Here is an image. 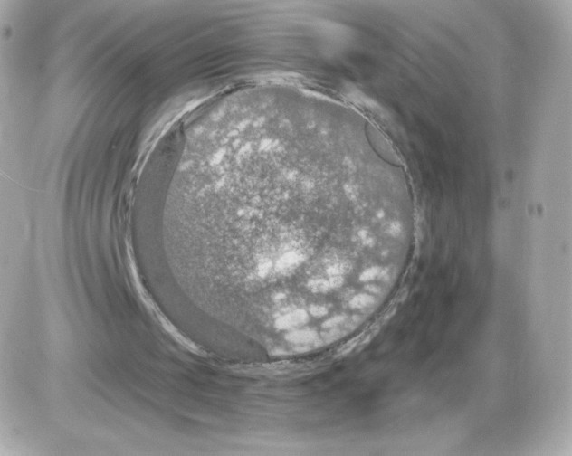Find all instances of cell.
Listing matches in <instances>:
<instances>
[{"label":"cell","mask_w":572,"mask_h":456,"mask_svg":"<svg viewBox=\"0 0 572 456\" xmlns=\"http://www.w3.org/2000/svg\"><path fill=\"white\" fill-rule=\"evenodd\" d=\"M236 146L230 200L190 204L175 227L195 298L269 337L348 328L376 314L415 231L386 155L356 134L293 124L253 128Z\"/></svg>","instance_id":"obj_1"}]
</instances>
